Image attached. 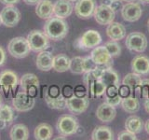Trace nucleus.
I'll use <instances>...</instances> for the list:
<instances>
[{
    "instance_id": "4",
    "label": "nucleus",
    "mask_w": 149,
    "mask_h": 140,
    "mask_svg": "<svg viewBox=\"0 0 149 140\" xmlns=\"http://www.w3.org/2000/svg\"><path fill=\"white\" fill-rule=\"evenodd\" d=\"M27 40L29 43L31 50L35 52H39L42 50H46L49 47V38L45 34L44 31L41 30H32L27 36Z\"/></svg>"
},
{
    "instance_id": "18",
    "label": "nucleus",
    "mask_w": 149,
    "mask_h": 140,
    "mask_svg": "<svg viewBox=\"0 0 149 140\" xmlns=\"http://www.w3.org/2000/svg\"><path fill=\"white\" fill-rule=\"evenodd\" d=\"M132 72L146 76L149 74V57L146 55L140 54L135 56L132 61Z\"/></svg>"
},
{
    "instance_id": "51",
    "label": "nucleus",
    "mask_w": 149,
    "mask_h": 140,
    "mask_svg": "<svg viewBox=\"0 0 149 140\" xmlns=\"http://www.w3.org/2000/svg\"><path fill=\"white\" fill-rule=\"evenodd\" d=\"M139 1H141L143 3H146V4H149V0H139Z\"/></svg>"
},
{
    "instance_id": "20",
    "label": "nucleus",
    "mask_w": 149,
    "mask_h": 140,
    "mask_svg": "<svg viewBox=\"0 0 149 140\" xmlns=\"http://www.w3.org/2000/svg\"><path fill=\"white\" fill-rule=\"evenodd\" d=\"M106 35L111 40L120 41L126 36V28L122 23L118 22H112L107 25Z\"/></svg>"
},
{
    "instance_id": "9",
    "label": "nucleus",
    "mask_w": 149,
    "mask_h": 140,
    "mask_svg": "<svg viewBox=\"0 0 149 140\" xmlns=\"http://www.w3.org/2000/svg\"><path fill=\"white\" fill-rule=\"evenodd\" d=\"M96 22L100 25H108L109 23L114 22L116 17V12L111 7L105 4H101L97 6L93 13Z\"/></svg>"
},
{
    "instance_id": "22",
    "label": "nucleus",
    "mask_w": 149,
    "mask_h": 140,
    "mask_svg": "<svg viewBox=\"0 0 149 140\" xmlns=\"http://www.w3.org/2000/svg\"><path fill=\"white\" fill-rule=\"evenodd\" d=\"M70 64H71V59L66 54L60 53L53 57L52 69L60 73L66 72L70 69Z\"/></svg>"
},
{
    "instance_id": "39",
    "label": "nucleus",
    "mask_w": 149,
    "mask_h": 140,
    "mask_svg": "<svg viewBox=\"0 0 149 140\" xmlns=\"http://www.w3.org/2000/svg\"><path fill=\"white\" fill-rule=\"evenodd\" d=\"M118 88L119 87L115 86V85L107 86L106 90H105V96L112 97V96H115L116 94H118Z\"/></svg>"
},
{
    "instance_id": "28",
    "label": "nucleus",
    "mask_w": 149,
    "mask_h": 140,
    "mask_svg": "<svg viewBox=\"0 0 149 140\" xmlns=\"http://www.w3.org/2000/svg\"><path fill=\"white\" fill-rule=\"evenodd\" d=\"M121 106L122 108L130 114H134L139 111L140 109V102L137 97L132 95H129L127 97L122 98L121 101Z\"/></svg>"
},
{
    "instance_id": "32",
    "label": "nucleus",
    "mask_w": 149,
    "mask_h": 140,
    "mask_svg": "<svg viewBox=\"0 0 149 140\" xmlns=\"http://www.w3.org/2000/svg\"><path fill=\"white\" fill-rule=\"evenodd\" d=\"M0 120H5L8 124L11 123L14 120V111L8 105L0 106Z\"/></svg>"
},
{
    "instance_id": "21",
    "label": "nucleus",
    "mask_w": 149,
    "mask_h": 140,
    "mask_svg": "<svg viewBox=\"0 0 149 140\" xmlns=\"http://www.w3.org/2000/svg\"><path fill=\"white\" fill-rule=\"evenodd\" d=\"M53 7L54 3L50 0H40L36 5V14L42 20H48L53 17Z\"/></svg>"
},
{
    "instance_id": "24",
    "label": "nucleus",
    "mask_w": 149,
    "mask_h": 140,
    "mask_svg": "<svg viewBox=\"0 0 149 140\" xmlns=\"http://www.w3.org/2000/svg\"><path fill=\"white\" fill-rule=\"evenodd\" d=\"M34 136L36 140H49L53 136V129L49 123H42L36 127Z\"/></svg>"
},
{
    "instance_id": "11",
    "label": "nucleus",
    "mask_w": 149,
    "mask_h": 140,
    "mask_svg": "<svg viewBox=\"0 0 149 140\" xmlns=\"http://www.w3.org/2000/svg\"><path fill=\"white\" fill-rule=\"evenodd\" d=\"M95 8V0H77L74 5V10L78 18L87 20L93 16Z\"/></svg>"
},
{
    "instance_id": "13",
    "label": "nucleus",
    "mask_w": 149,
    "mask_h": 140,
    "mask_svg": "<svg viewBox=\"0 0 149 140\" xmlns=\"http://www.w3.org/2000/svg\"><path fill=\"white\" fill-rule=\"evenodd\" d=\"M20 84L23 92L33 96L36 94V92L39 87V79L35 74L26 73L21 78Z\"/></svg>"
},
{
    "instance_id": "2",
    "label": "nucleus",
    "mask_w": 149,
    "mask_h": 140,
    "mask_svg": "<svg viewBox=\"0 0 149 140\" xmlns=\"http://www.w3.org/2000/svg\"><path fill=\"white\" fill-rule=\"evenodd\" d=\"M8 51L14 58L23 59L29 55L31 49L27 38L23 36H16L8 42Z\"/></svg>"
},
{
    "instance_id": "16",
    "label": "nucleus",
    "mask_w": 149,
    "mask_h": 140,
    "mask_svg": "<svg viewBox=\"0 0 149 140\" xmlns=\"http://www.w3.org/2000/svg\"><path fill=\"white\" fill-rule=\"evenodd\" d=\"M74 11L73 2L69 0H57L54 3L53 15L57 18L65 19L69 17Z\"/></svg>"
},
{
    "instance_id": "43",
    "label": "nucleus",
    "mask_w": 149,
    "mask_h": 140,
    "mask_svg": "<svg viewBox=\"0 0 149 140\" xmlns=\"http://www.w3.org/2000/svg\"><path fill=\"white\" fill-rule=\"evenodd\" d=\"M48 93H49L50 96H57V95L61 94V93H60V90H59V88L57 86L50 87V89H49V91L48 92Z\"/></svg>"
},
{
    "instance_id": "52",
    "label": "nucleus",
    "mask_w": 149,
    "mask_h": 140,
    "mask_svg": "<svg viewBox=\"0 0 149 140\" xmlns=\"http://www.w3.org/2000/svg\"><path fill=\"white\" fill-rule=\"evenodd\" d=\"M2 105V97H1V94H0V106Z\"/></svg>"
},
{
    "instance_id": "45",
    "label": "nucleus",
    "mask_w": 149,
    "mask_h": 140,
    "mask_svg": "<svg viewBox=\"0 0 149 140\" xmlns=\"http://www.w3.org/2000/svg\"><path fill=\"white\" fill-rule=\"evenodd\" d=\"M23 2L27 5H31V6H34V5H36L40 0H22Z\"/></svg>"
},
{
    "instance_id": "40",
    "label": "nucleus",
    "mask_w": 149,
    "mask_h": 140,
    "mask_svg": "<svg viewBox=\"0 0 149 140\" xmlns=\"http://www.w3.org/2000/svg\"><path fill=\"white\" fill-rule=\"evenodd\" d=\"M118 94L122 98H124V97H127L129 95H132V92H130V88L127 85L122 84V85L119 86V88H118Z\"/></svg>"
},
{
    "instance_id": "10",
    "label": "nucleus",
    "mask_w": 149,
    "mask_h": 140,
    "mask_svg": "<svg viewBox=\"0 0 149 140\" xmlns=\"http://www.w3.org/2000/svg\"><path fill=\"white\" fill-rule=\"evenodd\" d=\"M143 10L141 5L137 2L126 3L121 8V16L123 20L129 22H134L142 17Z\"/></svg>"
},
{
    "instance_id": "23",
    "label": "nucleus",
    "mask_w": 149,
    "mask_h": 140,
    "mask_svg": "<svg viewBox=\"0 0 149 140\" xmlns=\"http://www.w3.org/2000/svg\"><path fill=\"white\" fill-rule=\"evenodd\" d=\"M143 121L139 116L132 115L125 121V129L132 134H140L143 129Z\"/></svg>"
},
{
    "instance_id": "5",
    "label": "nucleus",
    "mask_w": 149,
    "mask_h": 140,
    "mask_svg": "<svg viewBox=\"0 0 149 140\" xmlns=\"http://www.w3.org/2000/svg\"><path fill=\"white\" fill-rule=\"evenodd\" d=\"M147 38L143 33L132 32L126 37L125 45L130 50L134 52H143L147 48Z\"/></svg>"
},
{
    "instance_id": "53",
    "label": "nucleus",
    "mask_w": 149,
    "mask_h": 140,
    "mask_svg": "<svg viewBox=\"0 0 149 140\" xmlns=\"http://www.w3.org/2000/svg\"><path fill=\"white\" fill-rule=\"evenodd\" d=\"M147 28H148V30H149V18H148V20H147Z\"/></svg>"
},
{
    "instance_id": "14",
    "label": "nucleus",
    "mask_w": 149,
    "mask_h": 140,
    "mask_svg": "<svg viewBox=\"0 0 149 140\" xmlns=\"http://www.w3.org/2000/svg\"><path fill=\"white\" fill-rule=\"evenodd\" d=\"M116 116V110L115 106L104 102L96 109V117L102 123H111Z\"/></svg>"
},
{
    "instance_id": "12",
    "label": "nucleus",
    "mask_w": 149,
    "mask_h": 140,
    "mask_svg": "<svg viewBox=\"0 0 149 140\" xmlns=\"http://www.w3.org/2000/svg\"><path fill=\"white\" fill-rule=\"evenodd\" d=\"M102 42V36L96 30L86 31L79 39V44L84 49H93Z\"/></svg>"
},
{
    "instance_id": "54",
    "label": "nucleus",
    "mask_w": 149,
    "mask_h": 140,
    "mask_svg": "<svg viewBox=\"0 0 149 140\" xmlns=\"http://www.w3.org/2000/svg\"><path fill=\"white\" fill-rule=\"evenodd\" d=\"M69 1H71V2H77V0H69Z\"/></svg>"
},
{
    "instance_id": "36",
    "label": "nucleus",
    "mask_w": 149,
    "mask_h": 140,
    "mask_svg": "<svg viewBox=\"0 0 149 140\" xmlns=\"http://www.w3.org/2000/svg\"><path fill=\"white\" fill-rule=\"evenodd\" d=\"M98 65L93 62V60L91 59V56H87V57H83L82 59V68L84 73L92 71L97 68Z\"/></svg>"
},
{
    "instance_id": "44",
    "label": "nucleus",
    "mask_w": 149,
    "mask_h": 140,
    "mask_svg": "<svg viewBox=\"0 0 149 140\" xmlns=\"http://www.w3.org/2000/svg\"><path fill=\"white\" fill-rule=\"evenodd\" d=\"M20 2V0H0V3H2L6 6H13Z\"/></svg>"
},
{
    "instance_id": "27",
    "label": "nucleus",
    "mask_w": 149,
    "mask_h": 140,
    "mask_svg": "<svg viewBox=\"0 0 149 140\" xmlns=\"http://www.w3.org/2000/svg\"><path fill=\"white\" fill-rule=\"evenodd\" d=\"M45 101L49 108L63 110L66 108V98L63 97L62 94L57 96H50L48 92L45 95Z\"/></svg>"
},
{
    "instance_id": "38",
    "label": "nucleus",
    "mask_w": 149,
    "mask_h": 140,
    "mask_svg": "<svg viewBox=\"0 0 149 140\" xmlns=\"http://www.w3.org/2000/svg\"><path fill=\"white\" fill-rule=\"evenodd\" d=\"M104 99L107 104H109L113 106H118L119 104H121V101H122V97H121L119 94H116L115 96H112V97H108V96H105Z\"/></svg>"
},
{
    "instance_id": "37",
    "label": "nucleus",
    "mask_w": 149,
    "mask_h": 140,
    "mask_svg": "<svg viewBox=\"0 0 149 140\" xmlns=\"http://www.w3.org/2000/svg\"><path fill=\"white\" fill-rule=\"evenodd\" d=\"M136 134L125 130L120 132L118 135V140H136Z\"/></svg>"
},
{
    "instance_id": "55",
    "label": "nucleus",
    "mask_w": 149,
    "mask_h": 140,
    "mask_svg": "<svg viewBox=\"0 0 149 140\" xmlns=\"http://www.w3.org/2000/svg\"><path fill=\"white\" fill-rule=\"evenodd\" d=\"M2 24V22H1V19H0V25H1Z\"/></svg>"
},
{
    "instance_id": "50",
    "label": "nucleus",
    "mask_w": 149,
    "mask_h": 140,
    "mask_svg": "<svg viewBox=\"0 0 149 140\" xmlns=\"http://www.w3.org/2000/svg\"><path fill=\"white\" fill-rule=\"evenodd\" d=\"M120 1L126 2V3H129V2H133V1H135V0H120Z\"/></svg>"
},
{
    "instance_id": "47",
    "label": "nucleus",
    "mask_w": 149,
    "mask_h": 140,
    "mask_svg": "<svg viewBox=\"0 0 149 140\" xmlns=\"http://www.w3.org/2000/svg\"><path fill=\"white\" fill-rule=\"evenodd\" d=\"M144 109L149 114V98H146V102H144Z\"/></svg>"
},
{
    "instance_id": "29",
    "label": "nucleus",
    "mask_w": 149,
    "mask_h": 140,
    "mask_svg": "<svg viewBox=\"0 0 149 140\" xmlns=\"http://www.w3.org/2000/svg\"><path fill=\"white\" fill-rule=\"evenodd\" d=\"M88 92H90L91 98H96L102 96L105 92L106 85L102 82V79H96V80L91 81L88 85Z\"/></svg>"
},
{
    "instance_id": "8",
    "label": "nucleus",
    "mask_w": 149,
    "mask_h": 140,
    "mask_svg": "<svg viewBox=\"0 0 149 140\" xmlns=\"http://www.w3.org/2000/svg\"><path fill=\"white\" fill-rule=\"evenodd\" d=\"M36 101L34 97L25 92H17L16 96L12 100L13 108L19 112H27L33 109L35 106Z\"/></svg>"
},
{
    "instance_id": "48",
    "label": "nucleus",
    "mask_w": 149,
    "mask_h": 140,
    "mask_svg": "<svg viewBox=\"0 0 149 140\" xmlns=\"http://www.w3.org/2000/svg\"><path fill=\"white\" fill-rule=\"evenodd\" d=\"M144 130H146V132L149 134V119L146 121V123H144Z\"/></svg>"
},
{
    "instance_id": "30",
    "label": "nucleus",
    "mask_w": 149,
    "mask_h": 140,
    "mask_svg": "<svg viewBox=\"0 0 149 140\" xmlns=\"http://www.w3.org/2000/svg\"><path fill=\"white\" fill-rule=\"evenodd\" d=\"M142 80H143V79L141 78V75L132 72V73L127 74L124 77L123 80H122V84H124V85H127L130 88V92H132V95L134 91H135V89L140 86V84H141Z\"/></svg>"
},
{
    "instance_id": "46",
    "label": "nucleus",
    "mask_w": 149,
    "mask_h": 140,
    "mask_svg": "<svg viewBox=\"0 0 149 140\" xmlns=\"http://www.w3.org/2000/svg\"><path fill=\"white\" fill-rule=\"evenodd\" d=\"M7 125H8V123H6V121L3 120H0V131L4 130L5 128L7 127Z\"/></svg>"
},
{
    "instance_id": "25",
    "label": "nucleus",
    "mask_w": 149,
    "mask_h": 140,
    "mask_svg": "<svg viewBox=\"0 0 149 140\" xmlns=\"http://www.w3.org/2000/svg\"><path fill=\"white\" fill-rule=\"evenodd\" d=\"M9 137L12 140H27L29 138V129L24 124H15L9 131Z\"/></svg>"
},
{
    "instance_id": "1",
    "label": "nucleus",
    "mask_w": 149,
    "mask_h": 140,
    "mask_svg": "<svg viewBox=\"0 0 149 140\" xmlns=\"http://www.w3.org/2000/svg\"><path fill=\"white\" fill-rule=\"evenodd\" d=\"M43 31L50 40L58 41L63 39L67 36L69 26L63 19L53 16L47 20L43 27Z\"/></svg>"
},
{
    "instance_id": "42",
    "label": "nucleus",
    "mask_w": 149,
    "mask_h": 140,
    "mask_svg": "<svg viewBox=\"0 0 149 140\" xmlns=\"http://www.w3.org/2000/svg\"><path fill=\"white\" fill-rule=\"evenodd\" d=\"M7 60V53L2 46H0V66L5 64Z\"/></svg>"
},
{
    "instance_id": "35",
    "label": "nucleus",
    "mask_w": 149,
    "mask_h": 140,
    "mask_svg": "<svg viewBox=\"0 0 149 140\" xmlns=\"http://www.w3.org/2000/svg\"><path fill=\"white\" fill-rule=\"evenodd\" d=\"M105 48L108 50L109 54L112 56V57H118V56L120 54L121 52V47L120 45L115 40H110L107 41L104 44Z\"/></svg>"
},
{
    "instance_id": "41",
    "label": "nucleus",
    "mask_w": 149,
    "mask_h": 140,
    "mask_svg": "<svg viewBox=\"0 0 149 140\" xmlns=\"http://www.w3.org/2000/svg\"><path fill=\"white\" fill-rule=\"evenodd\" d=\"M102 4H105V5H107V6L111 7L115 11L116 10V8H118L119 3H120L119 2L120 0H102Z\"/></svg>"
},
{
    "instance_id": "15",
    "label": "nucleus",
    "mask_w": 149,
    "mask_h": 140,
    "mask_svg": "<svg viewBox=\"0 0 149 140\" xmlns=\"http://www.w3.org/2000/svg\"><path fill=\"white\" fill-rule=\"evenodd\" d=\"M91 57L97 65H104L112 63V56L109 54L105 46H97L91 52Z\"/></svg>"
},
{
    "instance_id": "3",
    "label": "nucleus",
    "mask_w": 149,
    "mask_h": 140,
    "mask_svg": "<svg viewBox=\"0 0 149 140\" xmlns=\"http://www.w3.org/2000/svg\"><path fill=\"white\" fill-rule=\"evenodd\" d=\"M56 129L57 132L64 135V136H69L77 133L79 129L78 120L73 115H63L60 117L56 123Z\"/></svg>"
},
{
    "instance_id": "19",
    "label": "nucleus",
    "mask_w": 149,
    "mask_h": 140,
    "mask_svg": "<svg viewBox=\"0 0 149 140\" xmlns=\"http://www.w3.org/2000/svg\"><path fill=\"white\" fill-rule=\"evenodd\" d=\"M53 57L52 53L48 50H42L39 51L36 56V65L38 70L44 72H48L52 69L53 64Z\"/></svg>"
},
{
    "instance_id": "34",
    "label": "nucleus",
    "mask_w": 149,
    "mask_h": 140,
    "mask_svg": "<svg viewBox=\"0 0 149 140\" xmlns=\"http://www.w3.org/2000/svg\"><path fill=\"white\" fill-rule=\"evenodd\" d=\"M134 92L138 96H141L143 98H149V78L143 79L141 84L138 88L135 89Z\"/></svg>"
},
{
    "instance_id": "33",
    "label": "nucleus",
    "mask_w": 149,
    "mask_h": 140,
    "mask_svg": "<svg viewBox=\"0 0 149 140\" xmlns=\"http://www.w3.org/2000/svg\"><path fill=\"white\" fill-rule=\"evenodd\" d=\"M82 59L83 57L80 56H74L71 59V64H70V71L76 75H82L84 74L82 68Z\"/></svg>"
},
{
    "instance_id": "49",
    "label": "nucleus",
    "mask_w": 149,
    "mask_h": 140,
    "mask_svg": "<svg viewBox=\"0 0 149 140\" xmlns=\"http://www.w3.org/2000/svg\"><path fill=\"white\" fill-rule=\"evenodd\" d=\"M54 139H55V140H59V139H65V137H64V135H62V134H60L58 137H55Z\"/></svg>"
},
{
    "instance_id": "17",
    "label": "nucleus",
    "mask_w": 149,
    "mask_h": 140,
    "mask_svg": "<svg viewBox=\"0 0 149 140\" xmlns=\"http://www.w3.org/2000/svg\"><path fill=\"white\" fill-rule=\"evenodd\" d=\"M19 83L17 74L12 70H4L0 73V87L3 90H14Z\"/></svg>"
},
{
    "instance_id": "7",
    "label": "nucleus",
    "mask_w": 149,
    "mask_h": 140,
    "mask_svg": "<svg viewBox=\"0 0 149 140\" xmlns=\"http://www.w3.org/2000/svg\"><path fill=\"white\" fill-rule=\"evenodd\" d=\"M0 19L2 24L6 27H15L20 22L22 15L20 10L13 6H6L0 12Z\"/></svg>"
},
{
    "instance_id": "31",
    "label": "nucleus",
    "mask_w": 149,
    "mask_h": 140,
    "mask_svg": "<svg viewBox=\"0 0 149 140\" xmlns=\"http://www.w3.org/2000/svg\"><path fill=\"white\" fill-rule=\"evenodd\" d=\"M104 82L106 87L107 86H111V85H115V86H118L119 87V78H118V75L116 73L115 70L111 68H108L104 70V72L102 74V77L101 78Z\"/></svg>"
},
{
    "instance_id": "6",
    "label": "nucleus",
    "mask_w": 149,
    "mask_h": 140,
    "mask_svg": "<svg viewBox=\"0 0 149 140\" xmlns=\"http://www.w3.org/2000/svg\"><path fill=\"white\" fill-rule=\"evenodd\" d=\"M90 105L88 97L87 95L78 96L73 94L66 99V108L74 115L82 114L85 112Z\"/></svg>"
},
{
    "instance_id": "26",
    "label": "nucleus",
    "mask_w": 149,
    "mask_h": 140,
    "mask_svg": "<svg viewBox=\"0 0 149 140\" xmlns=\"http://www.w3.org/2000/svg\"><path fill=\"white\" fill-rule=\"evenodd\" d=\"M92 140H113L114 133L108 126H97L91 133Z\"/></svg>"
}]
</instances>
